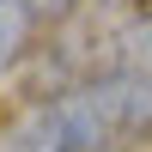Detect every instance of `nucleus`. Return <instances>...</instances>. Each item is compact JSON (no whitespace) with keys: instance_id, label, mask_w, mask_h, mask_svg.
<instances>
[{"instance_id":"obj_1","label":"nucleus","mask_w":152,"mask_h":152,"mask_svg":"<svg viewBox=\"0 0 152 152\" xmlns=\"http://www.w3.org/2000/svg\"><path fill=\"white\" fill-rule=\"evenodd\" d=\"M128 140H134V122L122 110L116 85L97 73V79L73 85V91L49 97L43 110H31L6 134L0 152H122Z\"/></svg>"},{"instance_id":"obj_2","label":"nucleus","mask_w":152,"mask_h":152,"mask_svg":"<svg viewBox=\"0 0 152 152\" xmlns=\"http://www.w3.org/2000/svg\"><path fill=\"white\" fill-rule=\"evenodd\" d=\"M104 79L116 85V97H122V110H128L134 134H146L152 128V24H146L140 37H128V49L110 61Z\"/></svg>"},{"instance_id":"obj_3","label":"nucleus","mask_w":152,"mask_h":152,"mask_svg":"<svg viewBox=\"0 0 152 152\" xmlns=\"http://www.w3.org/2000/svg\"><path fill=\"white\" fill-rule=\"evenodd\" d=\"M31 31H37V12H31V0H0V73H6L12 61L24 55Z\"/></svg>"},{"instance_id":"obj_4","label":"nucleus","mask_w":152,"mask_h":152,"mask_svg":"<svg viewBox=\"0 0 152 152\" xmlns=\"http://www.w3.org/2000/svg\"><path fill=\"white\" fill-rule=\"evenodd\" d=\"M73 6H79V0H31V12H37V24H43V18H67Z\"/></svg>"}]
</instances>
